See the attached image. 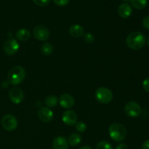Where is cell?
I'll return each instance as SVG.
<instances>
[{"instance_id": "7402d4cb", "label": "cell", "mask_w": 149, "mask_h": 149, "mask_svg": "<svg viewBox=\"0 0 149 149\" xmlns=\"http://www.w3.org/2000/svg\"><path fill=\"white\" fill-rule=\"evenodd\" d=\"M76 130L79 132H84L87 130V125L83 122H78L76 123Z\"/></svg>"}, {"instance_id": "ffe728a7", "label": "cell", "mask_w": 149, "mask_h": 149, "mask_svg": "<svg viewBox=\"0 0 149 149\" xmlns=\"http://www.w3.org/2000/svg\"><path fill=\"white\" fill-rule=\"evenodd\" d=\"M41 51L45 55H49L53 52V47L50 43L45 42L41 47Z\"/></svg>"}, {"instance_id": "52a82bcc", "label": "cell", "mask_w": 149, "mask_h": 149, "mask_svg": "<svg viewBox=\"0 0 149 149\" xmlns=\"http://www.w3.org/2000/svg\"><path fill=\"white\" fill-rule=\"evenodd\" d=\"M19 49V44L15 39H8L3 45V50L7 55H13L17 52Z\"/></svg>"}, {"instance_id": "4316f807", "label": "cell", "mask_w": 149, "mask_h": 149, "mask_svg": "<svg viewBox=\"0 0 149 149\" xmlns=\"http://www.w3.org/2000/svg\"><path fill=\"white\" fill-rule=\"evenodd\" d=\"M143 26L145 29H148L149 30V15L146 16L143 19Z\"/></svg>"}, {"instance_id": "7c38bea8", "label": "cell", "mask_w": 149, "mask_h": 149, "mask_svg": "<svg viewBox=\"0 0 149 149\" xmlns=\"http://www.w3.org/2000/svg\"><path fill=\"white\" fill-rule=\"evenodd\" d=\"M74 97L69 94H63L60 97L59 103L61 107L64 109H71L74 106Z\"/></svg>"}, {"instance_id": "7a4b0ae2", "label": "cell", "mask_w": 149, "mask_h": 149, "mask_svg": "<svg viewBox=\"0 0 149 149\" xmlns=\"http://www.w3.org/2000/svg\"><path fill=\"white\" fill-rule=\"evenodd\" d=\"M26 70L21 66H15L7 74V82L12 85H17L23 81L26 77Z\"/></svg>"}, {"instance_id": "4fadbf2b", "label": "cell", "mask_w": 149, "mask_h": 149, "mask_svg": "<svg viewBox=\"0 0 149 149\" xmlns=\"http://www.w3.org/2000/svg\"><path fill=\"white\" fill-rule=\"evenodd\" d=\"M132 13V7L127 3H122L118 7V14L122 18H128Z\"/></svg>"}, {"instance_id": "d4e9b609", "label": "cell", "mask_w": 149, "mask_h": 149, "mask_svg": "<svg viewBox=\"0 0 149 149\" xmlns=\"http://www.w3.org/2000/svg\"><path fill=\"white\" fill-rule=\"evenodd\" d=\"M33 1L36 5L44 7V6L47 5L49 3V1H50V0H33Z\"/></svg>"}, {"instance_id": "4dcf8cb0", "label": "cell", "mask_w": 149, "mask_h": 149, "mask_svg": "<svg viewBox=\"0 0 149 149\" xmlns=\"http://www.w3.org/2000/svg\"><path fill=\"white\" fill-rule=\"evenodd\" d=\"M124 1H125V2H128V1H130V0H123Z\"/></svg>"}, {"instance_id": "44dd1931", "label": "cell", "mask_w": 149, "mask_h": 149, "mask_svg": "<svg viewBox=\"0 0 149 149\" xmlns=\"http://www.w3.org/2000/svg\"><path fill=\"white\" fill-rule=\"evenodd\" d=\"M96 149H113L111 144L106 141H102L96 146Z\"/></svg>"}, {"instance_id": "2e32d148", "label": "cell", "mask_w": 149, "mask_h": 149, "mask_svg": "<svg viewBox=\"0 0 149 149\" xmlns=\"http://www.w3.org/2000/svg\"><path fill=\"white\" fill-rule=\"evenodd\" d=\"M16 38L18 40L21 41V42H26V41L29 40L31 37V32L30 31L28 30L26 28L23 29H20L16 32L15 34Z\"/></svg>"}, {"instance_id": "ac0fdd59", "label": "cell", "mask_w": 149, "mask_h": 149, "mask_svg": "<svg viewBox=\"0 0 149 149\" xmlns=\"http://www.w3.org/2000/svg\"><path fill=\"white\" fill-rule=\"evenodd\" d=\"M130 4L137 10H142L146 7L148 0H130Z\"/></svg>"}, {"instance_id": "5b68a950", "label": "cell", "mask_w": 149, "mask_h": 149, "mask_svg": "<svg viewBox=\"0 0 149 149\" xmlns=\"http://www.w3.org/2000/svg\"><path fill=\"white\" fill-rule=\"evenodd\" d=\"M17 119L12 114H7L1 119V125L7 131H13L17 128Z\"/></svg>"}, {"instance_id": "8992f818", "label": "cell", "mask_w": 149, "mask_h": 149, "mask_svg": "<svg viewBox=\"0 0 149 149\" xmlns=\"http://www.w3.org/2000/svg\"><path fill=\"white\" fill-rule=\"evenodd\" d=\"M125 112L130 117H138L141 113V107L136 102H129L125 105Z\"/></svg>"}, {"instance_id": "1f68e13d", "label": "cell", "mask_w": 149, "mask_h": 149, "mask_svg": "<svg viewBox=\"0 0 149 149\" xmlns=\"http://www.w3.org/2000/svg\"><path fill=\"white\" fill-rule=\"evenodd\" d=\"M148 42V45L149 46V37H148V42Z\"/></svg>"}, {"instance_id": "cb8c5ba5", "label": "cell", "mask_w": 149, "mask_h": 149, "mask_svg": "<svg viewBox=\"0 0 149 149\" xmlns=\"http://www.w3.org/2000/svg\"><path fill=\"white\" fill-rule=\"evenodd\" d=\"M54 3L59 7H64L69 3L70 0H53Z\"/></svg>"}, {"instance_id": "5bb4252c", "label": "cell", "mask_w": 149, "mask_h": 149, "mask_svg": "<svg viewBox=\"0 0 149 149\" xmlns=\"http://www.w3.org/2000/svg\"><path fill=\"white\" fill-rule=\"evenodd\" d=\"M52 148L53 149H68V140L65 137H57L53 140Z\"/></svg>"}, {"instance_id": "8fae6325", "label": "cell", "mask_w": 149, "mask_h": 149, "mask_svg": "<svg viewBox=\"0 0 149 149\" xmlns=\"http://www.w3.org/2000/svg\"><path fill=\"white\" fill-rule=\"evenodd\" d=\"M38 117L41 121L44 122H49L53 119V112L49 108L42 107L39 110L37 113Z\"/></svg>"}, {"instance_id": "3957f363", "label": "cell", "mask_w": 149, "mask_h": 149, "mask_svg": "<svg viewBox=\"0 0 149 149\" xmlns=\"http://www.w3.org/2000/svg\"><path fill=\"white\" fill-rule=\"evenodd\" d=\"M111 138L116 142L124 141L127 136V130L125 127L119 123H113L109 129Z\"/></svg>"}, {"instance_id": "6da1fadb", "label": "cell", "mask_w": 149, "mask_h": 149, "mask_svg": "<svg viewBox=\"0 0 149 149\" xmlns=\"http://www.w3.org/2000/svg\"><path fill=\"white\" fill-rule=\"evenodd\" d=\"M126 44L130 49L138 50L144 47L146 44V37L141 32L133 31L127 36Z\"/></svg>"}, {"instance_id": "277c9868", "label": "cell", "mask_w": 149, "mask_h": 149, "mask_svg": "<svg viewBox=\"0 0 149 149\" xmlns=\"http://www.w3.org/2000/svg\"><path fill=\"white\" fill-rule=\"evenodd\" d=\"M95 98L99 103L108 104L113 99V93L107 87H99L95 92Z\"/></svg>"}, {"instance_id": "e0dca14e", "label": "cell", "mask_w": 149, "mask_h": 149, "mask_svg": "<svg viewBox=\"0 0 149 149\" xmlns=\"http://www.w3.org/2000/svg\"><path fill=\"white\" fill-rule=\"evenodd\" d=\"M68 142L72 146H78L81 142V136L79 133H72L68 138Z\"/></svg>"}, {"instance_id": "484cf974", "label": "cell", "mask_w": 149, "mask_h": 149, "mask_svg": "<svg viewBox=\"0 0 149 149\" xmlns=\"http://www.w3.org/2000/svg\"><path fill=\"white\" fill-rule=\"evenodd\" d=\"M143 88L146 92L149 93V78L146 79L143 81Z\"/></svg>"}, {"instance_id": "30bf717a", "label": "cell", "mask_w": 149, "mask_h": 149, "mask_svg": "<svg viewBox=\"0 0 149 149\" xmlns=\"http://www.w3.org/2000/svg\"><path fill=\"white\" fill-rule=\"evenodd\" d=\"M77 119H78V116L74 111L67 110L62 115L63 122L68 126H73L76 125Z\"/></svg>"}, {"instance_id": "9c48e42d", "label": "cell", "mask_w": 149, "mask_h": 149, "mask_svg": "<svg viewBox=\"0 0 149 149\" xmlns=\"http://www.w3.org/2000/svg\"><path fill=\"white\" fill-rule=\"evenodd\" d=\"M9 97L15 104H20L24 99L23 90L19 87H13L9 92Z\"/></svg>"}, {"instance_id": "603a6c76", "label": "cell", "mask_w": 149, "mask_h": 149, "mask_svg": "<svg viewBox=\"0 0 149 149\" xmlns=\"http://www.w3.org/2000/svg\"><path fill=\"white\" fill-rule=\"evenodd\" d=\"M84 40L87 43L91 44L93 43L95 41V36L94 35L90 33H87L84 34Z\"/></svg>"}, {"instance_id": "f1b7e54d", "label": "cell", "mask_w": 149, "mask_h": 149, "mask_svg": "<svg viewBox=\"0 0 149 149\" xmlns=\"http://www.w3.org/2000/svg\"><path fill=\"white\" fill-rule=\"evenodd\" d=\"M116 149H128V147L125 143H120L116 147Z\"/></svg>"}, {"instance_id": "83f0119b", "label": "cell", "mask_w": 149, "mask_h": 149, "mask_svg": "<svg viewBox=\"0 0 149 149\" xmlns=\"http://www.w3.org/2000/svg\"><path fill=\"white\" fill-rule=\"evenodd\" d=\"M141 149H149V140L144 141L141 146Z\"/></svg>"}, {"instance_id": "ba28073f", "label": "cell", "mask_w": 149, "mask_h": 149, "mask_svg": "<svg viewBox=\"0 0 149 149\" xmlns=\"http://www.w3.org/2000/svg\"><path fill=\"white\" fill-rule=\"evenodd\" d=\"M33 36L36 39L40 41H46L49 37V31L46 26L39 25L33 29Z\"/></svg>"}, {"instance_id": "9a60e30c", "label": "cell", "mask_w": 149, "mask_h": 149, "mask_svg": "<svg viewBox=\"0 0 149 149\" xmlns=\"http://www.w3.org/2000/svg\"><path fill=\"white\" fill-rule=\"evenodd\" d=\"M68 32H69V34L71 36H73V37L79 38L81 37V36H82L84 35V28L78 24H75L73 25V26H71L70 27Z\"/></svg>"}, {"instance_id": "f546056e", "label": "cell", "mask_w": 149, "mask_h": 149, "mask_svg": "<svg viewBox=\"0 0 149 149\" xmlns=\"http://www.w3.org/2000/svg\"><path fill=\"white\" fill-rule=\"evenodd\" d=\"M80 149H93L91 148V147H90V146H83V147H81V148Z\"/></svg>"}, {"instance_id": "d6986e66", "label": "cell", "mask_w": 149, "mask_h": 149, "mask_svg": "<svg viewBox=\"0 0 149 149\" xmlns=\"http://www.w3.org/2000/svg\"><path fill=\"white\" fill-rule=\"evenodd\" d=\"M45 105L49 108H53L57 106L58 103V98L55 95H49L45 98Z\"/></svg>"}]
</instances>
